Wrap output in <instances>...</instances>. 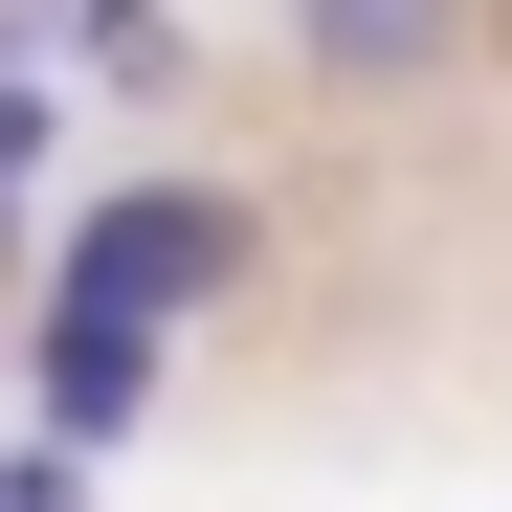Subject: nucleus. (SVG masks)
Here are the masks:
<instances>
[{
	"label": "nucleus",
	"mask_w": 512,
	"mask_h": 512,
	"mask_svg": "<svg viewBox=\"0 0 512 512\" xmlns=\"http://www.w3.org/2000/svg\"><path fill=\"white\" fill-rule=\"evenodd\" d=\"M223 268H245V201H201V179H156V201H90V223H67V312H90V334L201 312Z\"/></svg>",
	"instance_id": "nucleus-1"
},
{
	"label": "nucleus",
	"mask_w": 512,
	"mask_h": 512,
	"mask_svg": "<svg viewBox=\"0 0 512 512\" xmlns=\"http://www.w3.org/2000/svg\"><path fill=\"white\" fill-rule=\"evenodd\" d=\"M156 379V334H90V312H45V446H112Z\"/></svg>",
	"instance_id": "nucleus-2"
},
{
	"label": "nucleus",
	"mask_w": 512,
	"mask_h": 512,
	"mask_svg": "<svg viewBox=\"0 0 512 512\" xmlns=\"http://www.w3.org/2000/svg\"><path fill=\"white\" fill-rule=\"evenodd\" d=\"M423 45H446V0H312V67H334V90H401Z\"/></svg>",
	"instance_id": "nucleus-3"
},
{
	"label": "nucleus",
	"mask_w": 512,
	"mask_h": 512,
	"mask_svg": "<svg viewBox=\"0 0 512 512\" xmlns=\"http://www.w3.org/2000/svg\"><path fill=\"white\" fill-rule=\"evenodd\" d=\"M23 156H45V90H0V223H23Z\"/></svg>",
	"instance_id": "nucleus-4"
},
{
	"label": "nucleus",
	"mask_w": 512,
	"mask_h": 512,
	"mask_svg": "<svg viewBox=\"0 0 512 512\" xmlns=\"http://www.w3.org/2000/svg\"><path fill=\"white\" fill-rule=\"evenodd\" d=\"M0 512H90V468H67V446H45V468H0Z\"/></svg>",
	"instance_id": "nucleus-5"
}]
</instances>
